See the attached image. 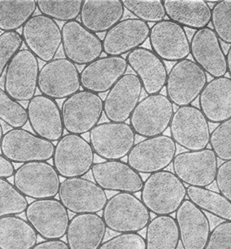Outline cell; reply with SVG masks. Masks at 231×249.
<instances>
[{"label": "cell", "mask_w": 231, "mask_h": 249, "mask_svg": "<svg viewBox=\"0 0 231 249\" xmlns=\"http://www.w3.org/2000/svg\"><path fill=\"white\" fill-rule=\"evenodd\" d=\"M186 196L187 187L174 173L168 170L150 175L141 190V200L157 216L176 213Z\"/></svg>", "instance_id": "1"}, {"label": "cell", "mask_w": 231, "mask_h": 249, "mask_svg": "<svg viewBox=\"0 0 231 249\" xmlns=\"http://www.w3.org/2000/svg\"><path fill=\"white\" fill-rule=\"evenodd\" d=\"M102 218L106 227L118 233H138L151 221L149 210L134 194L119 192L107 199Z\"/></svg>", "instance_id": "2"}, {"label": "cell", "mask_w": 231, "mask_h": 249, "mask_svg": "<svg viewBox=\"0 0 231 249\" xmlns=\"http://www.w3.org/2000/svg\"><path fill=\"white\" fill-rule=\"evenodd\" d=\"M53 159V166L60 177L80 178L91 170L95 152L82 135L67 134L55 145Z\"/></svg>", "instance_id": "3"}, {"label": "cell", "mask_w": 231, "mask_h": 249, "mask_svg": "<svg viewBox=\"0 0 231 249\" xmlns=\"http://www.w3.org/2000/svg\"><path fill=\"white\" fill-rule=\"evenodd\" d=\"M104 112V101L100 95L88 90H79L65 99L61 113L65 130L82 135L97 125Z\"/></svg>", "instance_id": "4"}, {"label": "cell", "mask_w": 231, "mask_h": 249, "mask_svg": "<svg viewBox=\"0 0 231 249\" xmlns=\"http://www.w3.org/2000/svg\"><path fill=\"white\" fill-rule=\"evenodd\" d=\"M208 82L206 72L189 59L178 61L167 77V97L178 107L192 105Z\"/></svg>", "instance_id": "5"}, {"label": "cell", "mask_w": 231, "mask_h": 249, "mask_svg": "<svg viewBox=\"0 0 231 249\" xmlns=\"http://www.w3.org/2000/svg\"><path fill=\"white\" fill-rule=\"evenodd\" d=\"M174 113V105L166 95H147L137 105L129 118V124L136 135L155 137L166 131Z\"/></svg>", "instance_id": "6"}, {"label": "cell", "mask_w": 231, "mask_h": 249, "mask_svg": "<svg viewBox=\"0 0 231 249\" xmlns=\"http://www.w3.org/2000/svg\"><path fill=\"white\" fill-rule=\"evenodd\" d=\"M13 182L25 197L42 199L55 198L60 190V175L47 161L25 163L16 170Z\"/></svg>", "instance_id": "7"}, {"label": "cell", "mask_w": 231, "mask_h": 249, "mask_svg": "<svg viewBox=\"0 0 231 249\" xmlns=\"http://www.w3.org/2000/svg\"><path fill=\"white\" fill-rule=\"evenodd\" d=\"M169 127L172 139L185 149L199 151L209 145L211 135L209 121L195 106L179 107L172 117Z\"/></svg>", "instance_id": "8"}, {"label": "cell", "mask_w": 231, "mask_h": 249, "mask_svg": "<svg viewBox=\"0 0 231 249\" xmlns=\"http://www.w3.org/2000/svg\"><path fill=\"white\" fill-rule=\"evenodd\" d=\"M89 143L96 155L106 160H121L135 143L136 134L126 122H104L89 131Z\"/></svg>", "instance_id": "9"}, {"label": "cell", "mask_w": 231, "mask_h": 249, "mask_svg": "<svg viewBox=\"0 0 231 249\" xmlns=\"http://www.w3.org/2000/svg\"><path fill=\"white\" fill-rule=\"evenodd\" d=\"M176 142L169 135L147 138L134 144L127 156V164L139 174L164 170L176 156Z\"/></svg>", "instance_id": "10"}, {"label": "cell", "mask_w": 231, "mask_h": 249, "mask_svg": "<svg viewBox=\"0 0 231 249\" xmlns=\"http://www.w3.org/2000/svg\"><path fill=\"white\" fill-rule=\"evenodd\" d=\"M2 154L13 163L48 161L55 151L53 142L44 140L23 128L12 129L3 135L0 142Z\"/></svg>", "instance_id": "11"}, {"label": "cell", "mask_w": 231, "mask_h": 249, "mask_svg": "<svg viewBox=\"0 0 231 249\" xmlns=\"http://www.w3.org/2000/svg\"><path fill=\"white\" fill-rule=\"evenodd\" d=\"M37 58L28 49L20 50L5 70L4 91L17 101H30L37 91L39 75Z\"/></svg>", "instance_id": "12"}, {"label": "cell", "mask_w": 231, "mask_h": 249, "mask_svg": "<svg viewBox=\"0 0 231 249\" xmlns=\"http://www.w3.org/2000/svg\"><path fill=\"white\" fill-rule=\"evenodd\" d=\"M79 70L67 58L46 63L40 70L37 88L42 95L53 99H67L81 88Z\"/></svg>", "instance_id": "13"}, {"label": "cell", "mask_w": 231, "mask_h": 249, "mask_svg": "<svg viewBox=\"0 0 231 249\" xmlns=\"http://www.w3.org/2000/svg\"><path fill=\"white\" fill-rule=\"evenodd\" d=\"M25 217L35 231L45 240L61 239L70 224L68 210L59 199H35L28 205Z\"/></svg>", "instance_id": "14"}, {"label": "cell", "mask_w": 231, "mask_h": 249, "mask_svg": "<svg viewBox=\"0 0 231 249\" xmlns=\"http://www.w3.org/2000/svg\"><path fill=\"white\" fill-rule=\"evenodd\" d=\"M23 42L28 50L44 62L54 60L62 44V33L57 22L47 16H34L22 27Z\"/></svg>", "instance_id": "15"}, {"label": "cell", "mask_w": 231, "mask_h": 249, "mask_svg": "<svg viewBox=\"0 0 231 249\" xmlns=\"http://www.w3.org/2000/svg\"><path fill=\"white\" fill-rule=\"evenodd\" d=\"M58 195L67 210L76 214L98 213L103 211L107 201L102 187L82 177L64 180Z\"/></svg>", "instance_id": "16"}, {"label": "cell", "mask_w": 231, "mask_h": 249, "mask_svg": "<svg viewBox=\"0 0 231 249\" xmlns=\"http://www.w3.org/2000/svg\"><path fill=\"white\" fill-rule=\"evenodd\" d=\"M173 169L183 183L207 187L216 179L217 157L211 148L181 152L174 157Z\"/></svg>", "instance_id": "17"}, {"label": "cell", "mask_w": 231, "mask_h": 249, "mask_svg": "<svg viewBox=\"0 0 231 249\" xmlns=\"http://www.w3.org/2000/svg\"><path fill=\"white\" fill-rule=\"evenodd\" d=\"M61 33L65 56L75 65H89L104 53L102 40L78 20L65 22Z\"/></svg>", "instance_id": "18"}, {"label": "cell", "mask_w": 231, "mask_h": 249, "mask_svg": "<svg viewBox=\"0 0 231 249\" xmlns=\"http://www.w3.org/2000/svg\"><path fill=\"white\" fill-rule=\"evenodd\" d=\"M152 52L165 61H180L191 53L189 38L181 25L170 20L155 23L150 30Z\"/></svg>", "instance_id": "19"}, {"label": "cell", "mask_w": 231, "mask_h": 249, "mask_svg": "<svg viewBox=\"0 0 231 249\" xmlns=\"http://www.w3.org/2000/svg\"><path fill=\"white\" fill-rule=\"evenodd\" d=\"M142 85L137 75L124 74L107 92L104 112L109 122H125L139 104Z\"/></svg>", "instance_id": "20"}, {"label": "cell", "mask_w": 231, "mask_h": 249, "mask_svg": "<svg viewBox=\"0 0 231 249\" xmlns=\"http://www.w3.org/2000/svg\"><path fill=\"white\" fill-rule=\"evenodd\" d=\"M28 121L35 135L55 142L63 137L62 113L55 100L43 95H35L27 105Z\"/></svg>", "instance_id": "21"}, {"label": "cell", "mask_w": 231, "mask_h": 249, "mask_svg": "<svg viewBox=\"0 0 231 249\" xmlns=\"http://www.w3.org/2000/svg\"><path fill=\"white\" fill-rule=\"evenodd\" d=\"M149 25L137 19L127 18L110 29L103 39V50L107 56H122L131 53L149 37Z\"/></svg>", "instance_id": "22"}, {"label": "cell", "mask_w": 231, "mask_h": 249, "mask_svg": "<svg viewBox=\"0 0 231 249\" xmlns=\"http://www.w3.org/2000/svg\"><path fill=\"white\" fill-rule=\"evenodd\" d=\"M190 46L195 62L206 73L213 78L225 77L227 72L226 54L213 29L205 27L196 30L192 36Z\"/></svg>", "instance_id": "23"}, {"label": "cell", "mask_w": 231, "mask_h": 249, "mask_svg": "<svg viewBox=\"0 0 231 249\" xmlns=\"http://www.w3.org/2000/svg\"><path fill=\"white\" fill-rule=\"evenodd\" d=\"M92 176L103 189L112 192L137 193L141 192L143 180L140 174L122 160H105L95 163Z\"/></svg>", "instance_id": "24"}, {"label": "cell", "mask_w": 231, "mask_h": 249, "mask_svg": "<svg viewBox=\"0 0 231 249\" xmlns=\"http://www.w3.org/2000/svg\"><path fill=\"white\" fill-rule=\"evenodd\" d=\"M128 68L122 56H105L86 65L80 72L81 86L95 94L108 91L124 76Z\"/></svg>", "instance_id": "25"}, {"label": "cell", "mask_w": 231, "mask_h": 249, "mask_svg": "<svg viewBox=\"0 0 231 249\" xmlns=\"http://www.w3.org/2000/svg\"><path fill=\"white\" fill-rule=\"evenodd\" d=\"M184 249H204L211 233L206 214L190 199H185L175 217Z\"/></svg>", "instance_id": "26"}, {"label": "cell", "mask_w": 231, "mask_h": 249, "mask_svg": "<svg viewBox=\"0 0 231 249\" xmlns=\"http://www.w3.org/2000/svg\"><path fill=\"white\" fill-rule=\"evenodd\" d=\"M128 65L136 72L148 95L160 94L166 85L168 71L164 61L152 50L139 48L128 53Z\"/></svg>", "instance_id": "27"}, {"label": "cell", "mask_w": 231, "mask_h": 249, "mask_svg": "<svg viewBox=\"0 0 231 249\" xmlns=\"http://www.w3.org/2000/svg\"><path fill=\"white\" fill-rule=\"evenodd\" d=\"M199 109L212 123L231 117V78L215 77L207 82L199 96Z\"/></svg>", "instance_id": "28"}, {"label": "cell", "mask_w": 231, "mask_h": 249, "mask_svg": "<svg viewBox=\"0 0 231 249\" xmlns=\"http://www.w3.org/2000/svg\"><path fill=\"white\" fill-rule=\"evenodd\" d=\"M107 227L97 213L76 214L70 221L66 232L70 249H98L101 245Z\"/></svg>", "instance_id": "29"}, {"label": "cell", "mask_w": 231, "mask_h": 249, "mask_svg": "<svg viewBox=\"0 0 231 249\" xmlns=\"http://www.w3.org/2000/svg\"><path fill=\"white\" fill-rule=\"evenodd\" d=\"M124 12L122 0H84L80 19L91 32H107L121 21Z\"/></svg>", "instance_id": "30"}, {"label": "cell", "mask_w": 231, "mask_h": 249, "mask_svg": "<svg viewBox=\"0 0 231 249\" xmlns=\"http://www.w3.org/2000/svg\"><path fill=\"white\" fill-rule=\"evenodd\" d=\"M169 20L182 27L200 30L211 22L212 9L204 0H163Z\"/></svg>", "instance_id": "31"}, {"label": "cell", "mask_w": 231, "mask_h": 249, "mask_svg": "<svg viewBox=\"0 0 231 249\" xmlns=\"http://www.w3.org/2000/svg\"><path fill=\"white\" fill-rule=\"evenodd\" d=\"M37 234L26 220L17 215L0 217V249H31Z\"/></svg>", "instance_id": "32"}, {"label": "cell", "mask_w": 231, "mask_h": 249, "mask_svg": "<svg viewBox=\"0 0 231 249\" xmlns=\"http://www.w3.org/2000/svg\"><path fill=\"white\" fill-rule=\"evenodd\" d=\"M180 242L176 220L170 215L157 216L147 225L146 249H177Z\"/></svg>", "instance_id": "33"}, {"label": "cell", "mask_w": 231, "mask_h": 249, "mask_svg": "<svg viewBox=\"0 0 231 249\" xmlns=\"http://www.w3.org/2000/svg\"><path fill=\"white\" fill-rule=\"evenodd\" d=\"M37 8L35 0H0V30L17 31L34 17Z\"/></svg>", "instance_id": "34"}, {"label": "cell", "mask_w": 231, "mask_h": 249, "mask_svg": "<svg viewBox=\"0 0 231 249\" xmlns=\"http://www.w3.org/2000/svg\"><path fill=\"white\" fill-rule=\"evenodd\" d=\"M187 196L200 210L209 213L223 221L231 222V202L220 192L206 187H192L187 188Z\"/></svg>", "instance_id": "35"}, {"label": "cell", "mask_w": 231, "mask_h": 249, "mask_svg": "<svg viewBox=\"0 0 231 249\" xmlns=\"http://www.w3.org/2000/svg\"><path fill=\"white\" fill-rule=\"evenodd\" d=\"M82 3L83 0H37V7L42 15L69 22L79 17Z\"/></svg>", "instance_id": "36"}, {"label": "cell", "mask_w": 231, "mask_h": 249, "mask_svg": "<svg viewBox=\"0 0 231 249\" xmlns=\"http://www.w3.org/2000/svg\"><path fill=\"white\" fill-rule=\"evenodd\" d=\"M28 200L14 184L0 178V217L21 214L27 209Z\"/></svg>", "instance_id": "37"}, {"label": "cell", "mask_w": 231, "mask_h": 249, "mask_svg": "<svg viewBox=\"0 0 231 249\" xmlns=\"http://www.w3.org/2000/svg\"><path fill=\"white\" fill-rule=\"evenodd\" d=\"M124 8L144 22H160L166 13L163 0H122Z\"/></svg>", "instance_id": "38"}, {"label": "cell", "mask_w": 231, "mask_h": 249, "mask_svg": "<svg viewBox=\"0 0 231 249\" xmlns=\"http://www.w3.org/2000/svg\"><path fill=\"white\" fill-rule=\"evenodd\" d=\"M0 120L13 129L25 126L28 122L27 110L10 97L0 88Z\"/></svg>", "instance_id": "39"}, {"label": "cell", "mask_w": 231, "mask_h": 249, "mask_svg": "<svg viewBox=\"0 0 231 249\" xmlns=\"http://www.w3.org/2000/svg\"><path fill=\"white\" fill-rule=\"evenodd\" d=\"M211 22L219 39L231 45V0L217 1L214 4Z\"/></svg>", "instance_id": "40"}, {"label": "cell", "mask_w": 231, "mask_h": 249, "mask_svg": "<svg viewBox=\"0 0 231 249\" xmlns=\"http://www.w3.org/2000/svg\"><path fill=\"white\" fill-rule=\"evenodd\" d=\"M209 143L217 158L224 161L231 160V117L214 129Z\"/></svg>", "instance_id": "41"}, {"label": "cell", "mask_w": 231, "mask_h": 249, "mask_svg": "<svg viewBox=\"0 0 231 249\" xmlns=\"http://www.w3.org/2000/svg\"><path fill=\"white\" fill-rule=\"evenodd\" d=\"M21 35L18 31L3 32L0 35V79L14 56L23 45Z\"/></svg>", "instance_id": "42"}, {"label": "cell", "mask_w": 231, "mask_h": 249, "mask_svg": "<svg viewBox=\"0 0 231 249\" xmlns=\"http://www.w3.org/2000/svg\"><path fill=\"white\" fill-rule=\"evenodd\" d=\"M98 249H146V244L141 234L122 233L103 242Z\"/></svg>", "instance_id": "43"}, {"label": "cell", "mask_w": 231, "mask_h": 249, "mask_svg": "<svg viewBox=\"0 0 231 249\" xmlns=\"http://www.w3.org/2000/svg\"><path fill=\"white\" fill-rule=\"evenodd\" d=\"M204 249H231V222L224 221L214 227Z\"/></svg>", "instance_id": "44"}, {"label": "cell", "mask_w": 231, "mask_h": 249, "mask_svg": "<svg viewBox=\"0 0 231 249\" xmlns=\"http://www.w3.org/2000/svg\"><path fill=\"white\" fill-rule=\"evenodd\" d=\"M215 181L219 192L231 202V160L219 165Z\"/></svg>", "instance_id": "45"}, {"label": "cell", "mask_w": 231, "mask_h": 249, "mask_svg": "<svg viewBox=\"0 0 231 249\" xmlns=\"http://www.w3.org/2000/svg\"><path fill=\"white\" fill-rule=\"evenodd\" d=\"M15 167L13 162L0 154V178H9L15 174Z\"/></svg>", "instance_id": "46"}, {"label": "cell", "mask_w": 231, "mask_h": 249, "mask_svg": "<svg viewBox=\"0 0 231 249\" xmlns=\"http://www.w3.org/2000/svg\"><path fill=\"white\" fill-rule=\"evenodd\" d=\"M31 249H70V248L67 243L61 239H51L40 242Z\"/></svg>", "instance_id": "47"}, {"label": "cell", "mask_w": 231, "mask_h": 249, "mask_svg": "<svg viewBox=\"0 0 231 249\" xmlns=\"http://www.w3.org/2000/svg\"><path fill=\"white\" fill-rule=\"evenodd\" d=\"M226 65H227V72L230 73L231 78V46L229 48L227 54L226 55Z\"/></svg>", "instance_id": "48"}, {"label": "cell", "mask_w": 231, "mask_h": 249, "mask_svg": "<svg viewBox=\"0 0 231 249\" xmlns=\"http://www.w3.org/2000/svg\"><path fill=\"white\" fill-rule=\"evenodd\" d=\"M3 135H4V134H3V126H2V124H1V123H0V142H1V141H2Z\"/></svg>", "instance_id": "49"}]
</instances>
